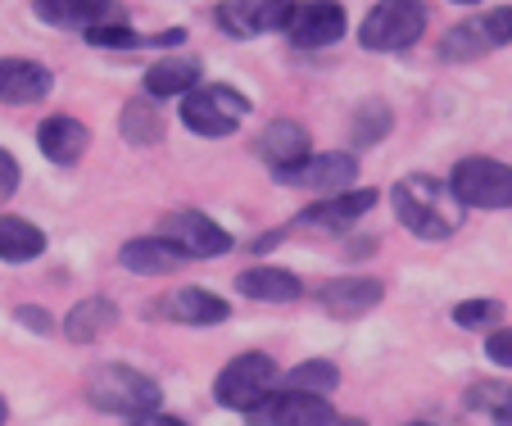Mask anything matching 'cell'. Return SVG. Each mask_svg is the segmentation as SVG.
Returning a JSON list of instances; mask_svg holds the SVG:
<instances>
[{
	"label": "cell",
	"mask_w": 512,
	"mask_h": 426,
	"mask_svg": "<svg viewBox=\"0 0 512 426\" xmlns=\"http://www.w3.org/2000/svg\"><path fill=\"white\" fill-rule=\"evenodd\" d=\"M390 200H395V218L422 241H445L463 227V204L454 200L445 182L426 173H408L404 182H395Z\"/></svg>",
	"instance_id": "cell-1"
},
{
	"label": "cell",
	"mask_w": 512,
	"mask_h": 426,
	"mask_svg": "<svg viewBox=\"0 0 512 426\" xmlns=\"http://www.w3.org/2000/svg\"><path fill=\"white\" fill-rule=\"evenodd\" d=\"M87 399L100 408V413H114V417H145V413H159V381L145 377V372L127 368V363H105L87 377Z\"/></svg>",
	"instance_id": "cell-2"
},
{
	"label": "cell",
	"mask_w": 512,
	"mask_h": 426,
	"mask_svg": "<svg viewBox=\"0 0 512 426\" xmlns=\"http://www.w3.org/2000/svg\"><path fill=\"white\" fill-rule=\"evenodd\" d=\"M426 32V5L422 0H377L358 28L363 50H408Z\"/></svg>",
	"instance_id": "cell-3"
},
{
	"label": "cell",
	"mask_w": 512,
	"mask_h": 426,
	"mask_svg": "<svg viewBox=\"0 0 512 426\" xmlns=\"http://www.w3.org/2000/svg\"><path fill=\"white\" fill-rule=\"evenodd\" d=\"M449 191L463 209H512V168L499 159L472 155L449 173Z\"/></svg>",
	"instance_id": "cell-4"
},
{
	"label": "cell",
	"mask_w": 512,
	"mask_h": 426,
	"mask_svg": "<svg viewBox=\"0 0 512 426\" xmlns=\"http://www.w3.org/2000/svg\"><path fill=\"white\" fill-rule=\"evenodd\" d=\"M250 114V100L236 87H195L191 96L182 100V123L191 127L195 136H232L236 127Z\"/></svg>",
	"instance_id": "cell-5"
},
{
	"label": "cell",
	"mask_w": 512,
	"mask_h": 426,
	"mask_svg": "<svg viewBox=\"0 0 512 426\" xmlns=\"http://www.w3.org/2000/svg\"><path fill=\"white\" fill-rule=\"evenodd\" d=\"M272 381H277V363H272L268 354H236V359L218 372L213 390H218V404L223 408L254 413V408L272 395Z\"/></svg>",
	"instance_id": "cell-6"
},
{
	"label": "cell",
	"mask_w": 512,
	"mask_h": 426,
	"mask_svg": "<svg viewBox=\"0 0 512 426\" xmlns=\"http://www.w3.org/2000/svg\"><path fill=\"white\" fill-rule=\"evenodd\" d=\"M508 41H512V5H499V10H485V14H476V19L449 28L440 55L454 59V64H467V59H481V55H490V50L508 46Z\"/></svg>",
	"instance_id": "cell-7"
},
{
	"label": "cell",
	"mask_w": 512,
	"mask_h": 426,
	"mask_svg": "<svg viewBox=\"0 0 512 426\" xmlns=\"http://www.w3.org/2000/svg\"><path fill=\"white\" fill-rule=\"evenodd\" d=\"M159 236H168V241H173L186 259H218V254L232 250V236L213 223V218H204L200 209L168 213L164 223H159Z\"/></svg>",
	"instance_id": "cell-8"
},
{
	"label": "cell",
	"mask_w": 512,
	"mask_h": 426,
	"mask_svg": "<svg viewBox=\"0 0 512 426\" xmlns=\"http://www.w3.org/2000/svg\"><path fill=\"white\" fill-rule=\"evenodd\" d=\"M250 422L254 426H331L336 408L318 395H304V390H277V395H268L254 408Z\"/></svg>",
	"instance_id": "cell-9"
},
{
	"label": "cell",
	"mask_w": 512,
	"mask_h": 426,
	"mask_svg": "<svg viewBox=\"0 0 512 426\" xmlns=\"http://www.w3.org/2000/svg\"><path fill=\"white\" fill-rule=\"evenodd\" d=\"M358 177V159L345 150H331V155H309L300 168L277 173L281 186H304V191H327V195H345Z\"/></svg>",
	"instance_id": "cell-10"
},
{
	"label": "cell",
	"mask_w": 512,
	"mask_h": 426,
	"mask_svg": "<svg viewBox=\"0 0 512 426\" xmlns=\"http://www.w3.org/2000/svg\"><path fill=\"white\" fill-rule=\"evenodd\" d=\"M286 32L295 37V46H304V50L336 46V41L345 37V5H336V0H304V5H295Z\"/></svg>",
	"instance_id": "cell-11"
},
{
	"label": "cell",
	"mask_w": 512,
	"mask_h": 426,
	"mask_svg": "<svg viewBox=\"0 0 512 426\" xmlns=\"http://www.w3.org/2000/svg\"><path fill=\"white\" fill-rule=\"evenodd\" d=\"M295 0H223L218 5V23L232 37H259V32H277L290 23Z\"/></svg>",
	"instance_id": "cell-12"
},
{
	"label": "cell",
	"mask_w": 512,
	"mask_h": 426,
	"mask_svg": "<svg viewBox=\"0 0 512 426\" xmlns=\"http://www.w3.org/2000/svg\"><path fill=\"white\" fill-rule=\"evenodd\" d=\"M372 204H377V191H368V186L345 191V195H327V200L309 204V209L300 213V227H313V232H345V227H354Z\"/></svg>",
	"instance_id": "cell-13"
},
{
	"label": "cell",
	"mask_w": 512,
	"mask_h": 426,
	"mask_svg": "<svg viewBox=\"0 0 512 426\" xmlns=\"http://www.w3.org/2000/svg\"><path fill=\"white\" fill-rule=\"evenodd\" d=\"M55 73L37 59H0V105H37L50 96Z\"/></svg>",
	"instance_id": "cell-14"
},
{
	"label": "cell",
	"mask_w": 512,
	"mask_h": 426,
	"mask_svg": "<svg viewBox=\"0 0 512 426\" xmlns=\"http://www.w3.org/2000/svg\"><path fill=\"white\" fill-rule=\"evenodd\" d=\"M37 146H41V155H46L50 164H59V168H73L82 155H87V146H91V132L78 123V118L55 114V118H46V123L37 127Z\"/></svg>",
	"instance_id": "cell-15"
},
{
	"label": "cell",
	"mask_w": 512,
	"mask_h": 426,
	"mask_svg": "<svg viewBox=\"0 0 512 426\" xmlns=\"http://www.w3.org/2000/svg\"><path fill=\"white\" fill-rule=\"evenodd\" d=\"M118 263L127 272H141V277H168V272H177L186 263V254L168 236H136V241H127L118 250Z\"/></svg>",
	"instance_id": "cell-16"
},
{
	"label": "cell",
	"mask_w": 512,
	"mask_h": 426,
	"mask_svg": "<svg viewBox=\"0 0 512 426\" xmlns=\"http://www.w3.org/2000/svg\"><path fill=\"white\" fill-rule=\"evenodd\" d=\"M159 309H164L173 322H186V327H218V322L232 318L227 300L200 291V286H182V291H173L164 304H159Z\"/></svg>",
	"instance_id": "cell-17"
},
{
	"label": "cell",
	"mask_w": 512,
	"mask_h": 426,
	"mask_svg": "<svg viewBox=\"0 0 512 426\" xmlns=\"http://www.w3.org/2000/svg\"><path fill=\"white\" fill-rule=\"evenodd\" d=\"M386 286L377 277H345V281H331L322 291V309L336 313V318H363L368 309H377Z\"/></svg>",
	"instance_id": "cell-18"
},
{
	"label": "cell",
	"mask_w": 512,
	"mask_h": 426,
	"mask_svg": "<svg viewBox=\"0 0 512 426\" xmlns=\"http://www.w3.org/2000/svg\"><path fill=\"white\" fill-rule=\"evenodd\" d=\"M236 291L245 295V300H263V304H290L300 300L304 286L295 272L286 268H245L241 277H236Z\"/></svg>",
	"instance_id": "cell-19"
},
{
	"label": "cell",
	"mask_w": 512,
	"mask_h": 426,
	"mask_svg": "<svg viewBox=\"0 0 512 426\" xmlns=\"http://www.w3.org/2000/svg\"><path fill=\"white\" fill-rule=\"evenodd\" d=\"M259 150H263V159H268L277 173H290V168H300L304 159H309V132H304L300 123H286V118H277V123L263 132Z\"/></svg>",
	"instance_id": "cell-20"
},
{
	"label": "cell",
	"mask_w": 512,
	"mask_h": 426,
	"mask_svg": "<svg viewBox=\"0 0 512 426\" xmlns=\"http://www.w3.org/2000/svg\"><path fill=\"white\" fill-rule=\"evenodd\" d=\"M109 10L114 0H32V14L50 28H96Z\"/></svg>",
	"instance_id": "cell-21"
},
{
	"label": "cell",
	"mask_w": 512,
	"mask_h": 426,
	"mask_svg": "<svg viewBox=\"0 0 512 426\" xmlns=\"http://www.w3.org/2000/svg\"><path fill=\"white\" fill-rule=\"evenodd\" d=\"M195 87H200V64L195 59H159L155 68H145V96L155 100L191 96Z\"/></svg>",
	"instance_id": "cell-22"
},
{
	"label": "cell",
	"mask_w": 512,
	"mask_h": 426,
	"mask_svg": "<svg viewBox=\"0 0 512 426\" xmlns=\"http://www.w3.org/2000/svg\"><path fill=\"white\" fill-rule=\"evenodd\" d=\"M118 327V309L109 300H82L73 304V313L64 318V336L68 340H78V345H96L100 336H109V331Z\"/></svg>",
	"instance_id": "cell-23"
},
{
	"label": "cell",
	"mask_w": 512,
	"mask_h": 426,
	"mask_svg": "<svg viewBox=\"0 0 512 426\" xmlns=\"http://www.w3.org/2000/svg\"><path fill=\"white\" fill-rule=\"evenodd\" d=\"M41 250H46V232L41 227H32L28 218H14V213L0 218V259L5 263H32L41 259Z\"/></svg>",
	"instance_id": "cell-24"
},
{
	"label": "cell",
	"mask_w": 512,
	"mask_h": 426,
	"mask_svg": "<svg viewBox=\"0 0 512 426\" xmlns=\"http://www.w3.org/2000/svg\"><path fill=\"white\" fill-rule=\"evenodd\" d=\"M118 123H123V136L132 141V146H150V141L164 136V118H159L155 100H127Z\"/></svg>",
	"instance_id": "cell-25"
},
{
	"label": "cell",
	"mask_w": 512,
	"mask_h": 426,
	"mask_svg": "<svg viewBox=\"0 0 512 426\" xmlns=\"http://www.w3.org/2000/svg\"><path fill=\"white\" fill-rule=\"evenodd\" d=\"M467 408L485 413L494 426H512V386H503V381H481V386L467 390Z\"/></svg>",
	"instance_id": "cell-26"
},
{
	"label": "cell",
	"mask_w": 512,
	"mask_h": 426,
	"mask_svg": "<svg viewBox=\"0 0 512 426\" xmlns=\"http://www.w3.org/2000/svg\"><path fill=\"white\" fill-rule=\"evenodd\" d=\"M286 381H290V390H304V395L327 399V390L340 386V368L327 363V359H309V363H300V368H290Z\"/></svg>",
	"instance_id": "cell-27"
},
{
	"label": "cell",
	"mask_w": 512,
	"mask_h": 426,
	"mask_svg": "<svg viewBox=\"0 0 512 426\" xmlns=\"http://www.w3.org/2000/svg\"><path fill=\"white\" fill-rule=\"evenodd\" d=\"M386 132H390V109L381 105V100H372V105L358 109V118H354V141L358 146H377Z\"/></svg>",
	"instance_id": "cell-28"
},
{
	"label": "cell",
	"mask_w": 512,
	"mask_h": 426,
	"mask_svg": "<svg viewBox=\"0 0 512 426\" xmlns=\"http://www.w3.org/2000/svg\"><path fill=\"white\" fill-rule=\"evenodd\" d=\"M503 318V304L499 300H463L454 309V322L463 331H485V327H499Z\"/></svg>",
	"instance_id": "cell-29"
},
{
	"label": "cell",
	"mask_w": 512,
	"mask_h": 426,
	"mask_svg": "<svg viewBox=\"0 0 512 426\" xmlns=\"http://www.w3.org/2000/svg\"><path fill=\"white\" fill-rule=\"evenodd\" d=\"M87 41H91V46H105V50H132V46H141V37H136L127 23H96V28H87Z\"/></svg>",
	"instance_id": "cell-30"
},
{
	"label": "cell",
	"mask_w": 512,
	"mask_h": 426,
	"mask_svg": "<svg viewBox=\"0 0 512 426\" xmlns=\"http://www.w3.org/2000/svg\"><path fill=\"white\" fill-rule=\"evenodd\" d=\"M485 354H490L499 368H512V327L490 331V340H485Z\"/></svg>",
	"instance_id": "cell-31"
},
{
	"label": "cell",
	"mask_w": 512,
	"mask_h": 426,
	"mask_svg": "<svg viewBox=\"0 0 512 426\" xmlns=\"http://www.w3.org/2000/svg\"><path fill=\"white\" fill-rule=\"evenodd\" d=\"M14 191H19V164L10 150H0V200H10Z\"/></svg>",
	"instance_id": "cell-32"
},
{
	"label": "cell",
	"mask_w": 512,
	"mask_h": 426,
	"mask_svg": "<svg viewBox=\"0 0 512 426\" xmlns=\"http://www.w3.org/2000/svg\"><path fill=\"white\" fill-rule=\"evenodd\" d=\"M19 322H23V327H32V331H50V313L46 309H32V304H28V309H19Z\"/></svg>",
	"instance_id": "cell-33"
},
{
	"label": "cell",
	"mask_w": 512,
	"mask_h": 426,
	"mask_svg": "<svg viewBox=\"0 0 512 426\" xmlns=\"http://www.w3.org/2000/svg\"><path fill=\"white\" fill-rule=\"evenodd\" d=\"M127 426H186V422H177V417H168V413H145V417H132Z\"/></svg>",
	"instance_id": "cell-34"
},
{
	"label": "cell",
	"mask_w": 512,
	"mask_h": 426,
	"mask_svg": "<svg viewBox=\"0 0 512 426\" xmlns=\"http://www.w3.org/2000/svg\"><path fill=\"white\" fill-rule=\"evenodd\" d=\"M331 426H368V422H358V417H345V422H340V417H336Z\"/></svg>",
	"instance_id": "cell-35"
},
{
	"label": "cell",
	"mask_w": 512,
	"mask_h": 426,
	"mask_svg": "<svg viewBox=\"0 0 512 426\" xmlns=\"http://www.w3.org/2000/svg\"><path fill=\"white\" fill-rule=\"evenodd\" d=\"M5 417H10V408H5V399H0V426H5Z\"/></svg>",
	"instance_id": "cell-36"
},
{
	"label": "cell",
	"mask_w": 512,
	"mask_h": 426,
	"mask_svg": "<svg viewBox=\"0 0 512 426\" xmlns=\"http://www.w3.org/2000/svg\"><path fill=\"white\" fill-rule=\"evenodd\" d=\"M454 5H481V0H454Z\"/></svg>",
	"instance_id": "cell-37"
},
{
	"label": "cell",
	"mask_w": 512,
	"mask_h": 426,
	"mask_svg": "<svg viewBox=\"0 0 512 426\" xmlns=\"http://www.w3.org/2000/svg\"><path fill=\"white\" fill-rule=\"evenodd\" d=\"M413 426H426V422H413Z\"/></svg>",
	"instance_id": "cell-38"
}]
</instances>
